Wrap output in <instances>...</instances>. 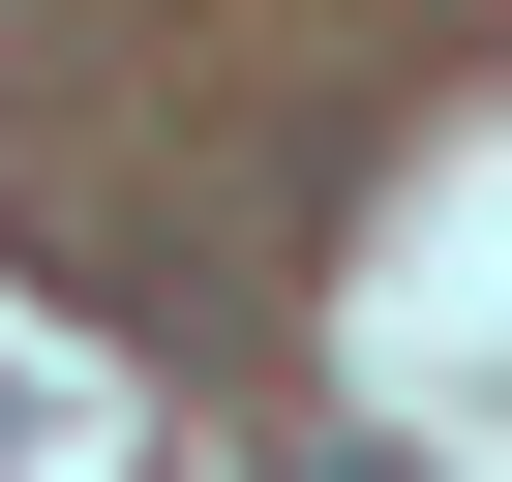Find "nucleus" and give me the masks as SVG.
I'll list each match as a JSON object with an SVG mask.
<instances>
[{
  "instance_id": "obj_1",
  "label": "nucleus",
  "mask_w": 512,
  "mask_h": 482,
  "mask_svg": "<svg viewBox=\"0 0 512 482\" xmlns=\"http://www.w3.org/2000/svg\"><path fill=\"white\" fill-rule=\"evenodd\" d=\"M332 482H392V452H332Z\"/></svg>"
}]
</instances>
